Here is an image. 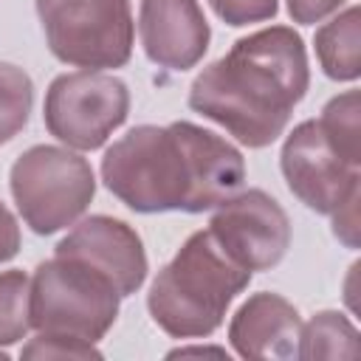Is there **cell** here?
I'll return each mask as SVG.
<instances>
[{
    "label": "cell",
    "mask_w": 361,
    "mask_h": 361,
    "mask_svg": "<svg viewBox=\"0 0 361 361\" xmlns=\"http://www.w3.org/2000/svg\"><path fill=\"white\" fill-rule=\"evenodd\" d=\"M31 279L23 271L0 274V344H14L25 338L31 327Z\"/></svg>",
    "instance_id": "obj_17"
},
{
    "label": "cell",
    "mask_w": 361,
    "mask_h": 361,
    "mask_svg": "<svg viewBox=\"0 0 361 361\" xmlns=\"http://www.w3.org/2000/svg\"><path fill=\"white\" fill-rule=\"evenodd\" d=\"M358 90H347L336 99L327 102V107L322 110L319 127L324 133V138L330 141V147L353 166L361 164V127H358Z\"/></svg>",
    "instance_id": "obj_15"
},
{
    "label": "cell",
    "mask_w": 361,
    "mask_h": 361,
    "mask_svg": "<svg viewBox=\"0 0 361 361\" xmlns=\"http://www.w3.org/2000/svg\"><path fill=\"white\" fill-rule=\"evenodd\" d=\"M220 20L228 25L262 23L276 14V0H209Z\"/></svg>",
    "instance_id": "obj_19"
},
{
    "label": "cell",
    "mask_w": 361,
    "mask_h": 361,
    "mask_svg": "<svg viewBox=\"0 0 361 361\" xmlns=\"http://www.w3.org/2000/svg\"><path fill=\"white\" fill-rule=\"evenodd\" d=\"M358 20H361L358 6H350L316 31V56L330 79L353 82L361 73Z\"/></svg>",
    "instance_id": "obj_13"
},
{
    "label": "cell",
    "mask_w": 361,
    "mask_h": 361,
    "mask_svg": "<svg viewBox=\"0 0 361 361\" xmlns=\"http://www.w3.org/2000/svg\"><path fill=\"white\" fill-rule=\"evenodd\" d=\"M282 175L288 189L313 212L333 214L358 189V166L347 164L324 138L319 121H302L285 138Z\"/></svg>",
    "instance_id": "obj_9"
},
{
    "label": "cell",
    "mask_w": 361,
    "mask_h": 361,
    "mask_svg": "<svg viewBox=\"0 0 361 361\" xmlns=\"http://www.w3.org/2000/svg\"><path fill=\"white\" fill-rule=\"evenodd\" d=\"M23 358H102V353L82 338L39 333L23 347Z\"/></svg>",
    "instance_id": "obj_18"
},
{
    "label": "cell",
    "mask_w": 361,
    "mask_h": 361,
    "mask_svg": "<svg viewBox=\"0 0 361 361\" xmlns=\"http://www.w3.org/2000/svg\"><path fill=\"white\" fill-rule=\"evenodd\" d=\"M358 330L344 313L322 310L307 324H302L299 355L296 358H358Z\"/></svg>",
    "instance_id": "obj_14"
},
{
    "label": "cell",
    "mask_w": 361,
    "mask_h": 361,
    "mask_svg": "<svg viewBox=\"0 0 361 361\" xmlns=\"http://www.w3.org/2000/svg\"><path fill=\"white\" fill-rule=\"evenodd\" d=\"M0 361H6V353H0Z\"/></svg>",
    "instance_id": "obj_24"
},
{
    "label": "cell",
    "mask_w": 361,
    "mask_h": 361,
    "mask_svg": "<svg viewBox=\"0 0 361 361\" xmlns=\"http://www.w3.org/2000/svg\"><path fill=\"white\" fill-rule=\"evenodd\" d=\"M209 231L214 243L245 271H271L290 245L285 209L262 189L237 192L214 212Z\"/></svg>",
    "instance_id": "obj_8"
},
{
    "label": "cell",
    "mask_w": 361,
    "mask_h": 361,
    "mask_svg": "<svg viewBox=\"0 0 361 361\" xmlns=\"http://www.w3.org/2000/svg\"><path fill=\"white\" fill-rule=\"evenodd\" d=\"M130 113V90L102 71L62 73L45 93L48 133L73 149H99Z\"/></svg>",
    "instance_id": "obj_7"
},
{
    "label": "cell",
    "mask_w": 361,
    "mask_h": 361,
    "mask_svg": "<svg viewBox=\"0 0 361 361\" xmlns=\"http://www.w3.org/2000/svg\"><path fill=\"white\" fill-rule=\"evenodd\" d=\"M20 248V226L14 214L0 203V262L11 259Z\"/></svg>",
    "instance_id": "obj_22"
},
{
    "label": "cell",
    "mask_w": 361,
    "mask_h": 361,
    "mask_svg": "<svg viewBox=\"0 0 361 361\" xmlns=\"http://www.w3.org/2000/svg\"><path fill=\"white\" fill-rule=\"evenodd\" d=\"M310 85L307 54L293 28L271 25L231 45L203 68L189 107L226 127L245 147H268L282 135Z\"/></svg>",
    "instance_id": "obj_2"
},
{
    "label": "cell",
    "mask_w": 361,
    "mask_h": 361,
    "mask_svg": "<svg viewBox=\"0 0 361 361\" xmlns=\"http://www.w3.org/2000/svg\"><path fill=\"white\" fill-rule=\"evenodd\" d=\"M104 186L133 212H206L243 189L237 147L189 121L141 124L102 158Z\"/></svg>",
    "instance_id": "obj_1"
},
{
    "label": "cell",
    "mask_w": 361,
    "mask_h": 361,
    "mask_svg": "<svg viewBox=\"0 0 361 361\" xmlns=\"http://www.w3.org/2000/svg\"><path fill=\"white\" fill-rule=\"evenodd\" d=\"M54 254L73 257L96 268L104 279H110L118 296L135 293L147 279V254L141 237L124 220L107 214H93L76 223L73 231L59 240Z\"/></svg>",
    "instance_id": "obj_10"
},
{
    "label": "cell",
    "mask_w": 361,
    "mask_h": 361,
    "mask_svg": "<svg viewBox=\"0 0 361 361\" xmlns=\"http://www.w3.org/2000/svg\"><path fill=\"white\" fill-rule=\"evenodd\" d=\"M11 195L31 231L54 234L73 226L87 212L96 195V178L82 155L39 144L14 161Z\"/></svg>",
    "instance_id": "obj_5"
},
{
    "label": "cell",
    "mask_w": 361,
    "mask_h": 361,
    "mask_svg": "<svg viewBox=\"0 0 361 361\" xmlns=\"http://www.w3.org/2000/svg\"><path fill=\"white\" fill-rule=\"evenodd\" d=\"M302 319L279 293H254L231 319L228 338L243 358H296Z\"/></svg>",
    "instance_id": "obj_12"
},
{
    "label": "cell",
    "mask_w": 361,
    "mask_h": 361,
    "mask_svg": "<svg viewBox=\"0 0 361 361\" xmlns=\"http://www.w3.org/2000/svg\"><path fill=\"white\" fill-rule=\"evenodd\" d=\"M138 34L147 56L169 71L195 68L212 37L197 0H141Z\"/></svg>",
    "instance_id": "obj_11"
},
{
    "label": "cell",
    "mask_w": 361,
    "mask_h": 361,
    "mask_svg": "<svg viewBox=\"0 0 361 361\" xmlns=\"http://www.w3.org/2000/svg\"><path fill=\"white\" fill-rule=\"evenodd\" d=\"M344 0H288V11L293 17V23H302V25H313L319 20H324L327 14L338 11Z\"/></svg>",
    "instance_id": "obj_21"
},
{
    "label": "cell",
    "mask_w": 361,
    "mask_h": 361,
    "mask_svg": "<svg viewBox=\"0 0 361 361\" xmlns=\"http://www.w3.org/2000/svg\"><path fill=\"white\" fill-rule=\"evenodd\" d=\"M358 197H361V192L350 195V197L333 212V234H336L344 245H350V248L358 245Z\"/></svg>",
    "instance_id": "obj_20"
},
{
    "label": "cell",
    "mask_w": 361,
    "mask_h": 361,
    "mask_svg": "<svg viewBox=\"0 0 361 361\" xmlns=\"http://www.w3.org/2000/svg\"><path fill=\"white\" fill-rule=\"evenodd\" d=\"M34 102L31 76L8 62H0V144L11 141L28 121Z\"/></svg>",
    "instance_id": "obj_16"
},
{
    "label": "cell",
    "mask_w": 361,
    "mask_h": 361,
    "mask_svg": "<svg viewBox=\"0 0 361 361\" xmlns=\"http://www.w3.org/2000/svg\"><path fill=\"white\" fill-rule=\"evenodd\" d=\"M56 59L76 68H121L133 54L130 0H37Z\"/></svg>",
    "instance_id": "obj_6"
},
{
    "label": "cell",
    "mask_w": 361,
    "mask_h": 361,
    "mask_svg": "<svg viewBox=\"0 0 361 361\" xmlns=\"http://www.w3.org/2000/svg\"><path fill=\"white\" fill-rule=\"evenodd\" d=\"M251 282V271L240 268L212 237L195 231L172 262L158 271L147 307L155 324L175 338L212 336L240 290Z\"/></svg>",
    "instance_id": "obj_3"
},
{
    "label": "cell",
    "mask_w": 361,
    "mask_h": 361,
    "mask_svg": "<svg viewBox=\"0 0 361 361\" xmlns=\"http://www.w3.org/2000/svg\"><path fill=\"white\" fill-rule=\"evenodd\" d=\"M118 290L96 268L54 254L31 276V327L96 344L118 316Z\"/></svg>",
    "instance_id": "obj_4"
},
{
    "label": "cell",
    "mask_w": 361,
    "mask_h": 361,
    "mask_svg": "<svg viewBox=\"0 0 361 361\" xmlns=\"http://www.w3.org/2000/svg\"><path fill=\"white\" fill-rule=\"evenodd\" d=\"M175 355H220V358H228L226 350H217V347H180V350H172L169 358Z\"/></svg>",
    "instance_id": "obj_23"
}]
</instances>
